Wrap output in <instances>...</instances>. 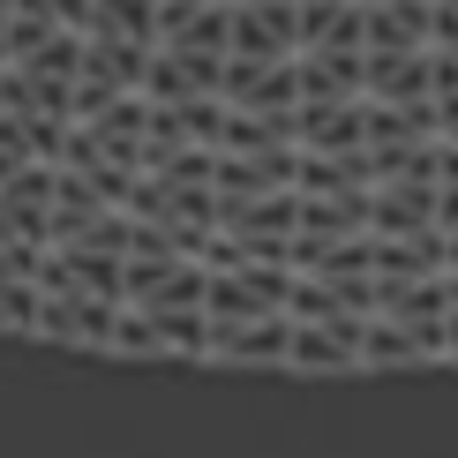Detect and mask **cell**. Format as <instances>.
<instances>
[{
  "label": "cell",
  "instance_id": "obj_1",
  "mask_svg": "<svg viewBox=\"0 0 458 458\" xmlns=\"http://www.w3.org/2000/svg\"><path fill=\"white\" fill-rule=\"evenodd\" d=\"M143 38H113V30H83V68H75V121L113 106L121 90H143Z\"/></svg>",
  "mask_w": 458,
  "mask_h": 458
},
{
  "label": "cell",
  "instance_id": "obj_2",
  "mask_svg": "<svg viewBox=\"0 0 458 458\" xmlns=\"http://www.w3.org/2000/svg\"><path fill=\"white\" fill-rule=\"evenodd\" d=\"M293 46H301V8L293 0H233L225 61H293Z\"/></svg>",
  "mask_w": 458,
  "mask_h": 458
},
{
  "label": "cell",
  "instance_id": "obj_3",
  "mask_svg": "<svg viewBox=\"0 0 458 458\" xmlns=\"http://www.w3.org/2000/svg\"><path fill=\"white\" fill-rule=\"evenodd\" d=\"M113 323H121V301L113 293H83V285H61L38 309V338H61V346H113Z\"/></svg>",
  "mask_w": 458,
  "mask_h": 458
},
{
  "label": "cell",
  "instance_id": "obj_4",
  "mask_svg": "<svg viewBox=\"0 0 458 458\" xmlns=\"http://www.w3.org/2000/svg\"><path fill=\"white\" fill-rule=\"evenodd\" d=\"M225 83V53H196V46H150V61H143V98H165V106H181V98H203V90H218ZM225 98V90H218Z\"/></svg>",
  "mask_w": 458,
  "mask_h": 458
},
{
  "label": "cell",
  "instance_id": "obj_5",
  "mask_svg": "<svg viewBox=\"0 0 458 458\" xmlns=\"http://www.w3.org/2000/svg\"><path fill=\"white\" fill-rule=\"evenodd\" d=\"M293 316H256V323H211V360L218 369H285Z\"/></svg>",
  "mask_w": 458,
  "mask_h": 458
},
{
  "label": "cell",
  "instance_id": "obj_6",
  "mask_svg": "<svg viewBox=\"0 0 458 458\" xmlns=\"http://www.w3.org/2000/svg\"><path fill=\"white\" fill-rule=\"evenodd\" d=\"M106 211H121V203H113L106 188L83 174V165H61V174H53V218H46L53 241H75L90 218H106Z\"/></svg>",
  "mask_w": 458,
  "mask_h": 458
},
{
  "label": "cell",
  "instance_id": "obj_7",
  "mask_svg": "<svg viewBox=\"0 0 458 458\" xmlns=\"http://www.w3.org/2000/svg\"><path fill=\"white\" fill-rule=\"evenodd\" d=\"M150 323L174 360H211V309H150Z\"/></svg>",
  "mask_w": 458,
  "mask_h": 458
},
{
  "label": "cell",
  "instance_id": "obj_8",
  "mask_svg": "<svg viewBox=\"0 0 458 458\" xmlns=\"http://www.w3.org/2000/svg\"><path fill=\"white\" fill-rule=\"evenodd\" d=\"M158 8H165V0H90V23L83 30H113V38H143V46H158Z\"/></svg>",
  "mask_w": 458,
  "mask_h": 458
},
{
  "label": "cell",
  "instance_id": "obj_9",
  "mask_svg": "<svg viewBox=\"0 0 458 458\" xmlns=\"http://www.w3.org/2000/svg\"><path fill=\"white\" fill-rule=\"evenodd\" d=\"M106 353H128V360H165V346H158V323H150V309L121 301V323H113V346H106Z\"/></svg>",
  "mask_w": 458,
  "mask_h": 458
},
{
  "label": "cell",
  "instance_id": "obj_10",
  "mask_svg": "<svg viewBox=\"0 0 458 458\" xmlns=\"http://www.w3.org/2000/svg\"><path fill=\"white\" fill-rule=\"evenodd\" d=\"M38 309H46V285L38 278H0V331L38 338Z\"/></svg>",
  "mask_w": 458,
  "mask_h": 458
},
{
  "label": "cell",
  "instance_id": "obj_11",
  "mask_svg": "<svg viewBox=\"0 0 458 458\" xmlns=\"http://www.w3.org/2000/svg\"><path fill=\"white\" fill-rule=\"evenodd\" d=\"M46 8H53V15H61V23H68V30H83V23H90V0H46Z\"/></svg>",
  "mask_w": 458,
  "mask_h": 458
}]
</instances>
